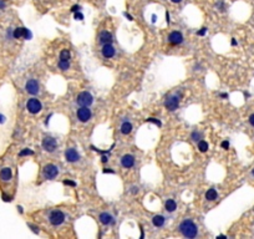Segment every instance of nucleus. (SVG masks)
I'll return each mask as SVG.
<instances>
[{"label":"nucleus","mask_w":254,"mask_h":239,"mask_svg":"<svg viewBox=\"0 0 254 239\" xmlns=\"http://www.w3.org/2000/svg\"><path fill=\"white\" fill-rule=\"evenodd\" d=\"M206 32H207V27H202V29L198 31V35H199V36H203Z\"/></svg>","instance_id":"31"},{"label":"nucleus","mask_w":254,"mask_h":239,"mask_svg":"<svg viewBox=\"0 0 254 239\" xmlns=\"http://www.w3.org/2000/svg\"><path fill=\"white\" fill-rule=\"evenodd\" d=\"M252 173H253V176H254V170H253V171H252Z\"/></svg>","instance_id":"47"},{"label":"nucleus","mask_w":254,"mask_h":239,"mask_svg":"<svg viewBox=\"0 0 254 239\" xmlns=\"http://www.w3.org/2000/svg\"><path fill=\"white\" fill-rule=\"evenodd\" d=\"M168 41L172 45H179L183 41V35L179 31H172L168 35Z\"/></svg>","instance_id":"11"},{"label":"nucleus","mask_w":254,"mask_h":239,"mask_svg":"<svg viewBox=\"0 0 254 239\" xmlns=\"http://www.w3.org/2000/svg\"><path fill=\"white\" fill-rule=\"evenodd\" d=\"M32 154H34V151H32V150L25 148V150H23V151H20L19 156H20V157H24V156H32Z\"/></svg>","instance_id":"25"},{"label":"nucleus","mask_w":254,"mask_h":239,"mask_svg":"<svg viewBox=\"0 0 254 239\" xmlns=\"http://www.w3.org/2000/svg\"><path fill=\"white\" fill-rule=\"evenodd\" d=\"M70 50H67V49H63V50H61L60 52V60H69L70 59Z\"/></svg>","instance_id":"24"},{"label":"nucleus","mask_w":254,"mask_h":239,"mask_svg":"<svg viewBox=\"0 0 254 239\" xmlns=\"http://www.w3.org/2000/svg\"><path fill=\"white\" fill-rule=\"evenodd\" d=\"M249 123H250L252 126H254V114L249 116Z\"/></svg>","instance_id":"35"},{"label":"nucleus","mask_w":254,"mask_h":239,"mask_svg":"<svg viewBox=\"0 0 254 239\" xmlns=\"http://www.w3.org/2000/svg\"><path fill=\"white\" fill-rule=\"evenodd\" d=\"M4 121H5V117L0 114V123H4Z\"/></svg>","instance_id":"40"},{"label":"nucleus","mask_w":254,"mask_h":239,"mask_svg":"<svg viewBox=\"0 0 254 239\" xmlns=\"http://www.w3.org/2000/svg\"><path fill=\"white\" fill-rule=\"evenodd\" d=\"M42 173H44V178L45 179H54L56 176L59 174V168L56 167L55 164H51L49 163L44 167V170H42Z\"/></svg>","instance_id":"3"},{"label":"nucleus","mask_w":254,"mask_h":239,"mask_svg":"<svg viewBox=\"0 0 254 239\" xmlns=\"http://www.w3.org/2000/svg\"><path fill=\"white\" fill-rule=\"evenodd\" d=\"M11 177H13V172H11V170L9 167H5V168H3V170L0 171V179L8 182V181L11 179Z\"/></svg>","instance_id":"17"},{"label":"nucleus","mask_w":254,"mask_h":239,"mask_svg":"<svg viewBox=\"0 0 254 239\" xmlns=\"http://www.w3.org/2000/svg\"><path fill=\"white\" fill-rule=\"evenodd\" d=\"M49 221L52 226H60L65 222V214H63L61 210H52L49 215Z\"/></svg>","instance_id":"2"},{"label":"nucleus","mask_w":254,"mask_h":239,"mask_svg":"<svg viewBox=\"0 0 254 239\" xmlns=\"http://www.w3.org/2000/svg\"><path fill=\"white\" fill-rule=\"evenodd\" d=\"M13 38L14 39H20V38H24V39H30L31 38V32L29 29L26 27H16L15 30L13 31Z\"/></svg>","instance_id":"8"},{"label":"nucleus","mask_w":254,"mask_h":239,"mask_svg":"<svg viewBox=\"0 0 254 239\" xmlns=\"http://www.w3.org/2000/svg\"><path fill=\"white\" fill-rule=\"evenodd\" d=\"M132 131V125L130 122H127L125 121L122 125H121V132L123 133V135H130Z\"/></svg>","instance_id":"21"},{"label":"nucleus","mask_w":254,"mask_h":239,"mask_svg":"<svg viewBox=\"0 0 254 239\" xmlns=\"http://www.w3.org/2000/svg\"><path fill=\"white\" fill-rule=\"evenodd\" d=\"M77 118H79L81 122H87L91 118V110L86 106H81L79 110H77Z\"/></svg>","instance_id":"10"},{"label":"nucleus","mask_w":254,"mask_h":239,"mask_svg":"<svg viewBox=\"0 0 254 239\" xmlns=\"http://www.w3.org/2000/svg\"><path fill=\"white\" fill-rule=\"evenodd\" d=\"M56 146H58L56 139L51 136H46V137H44V139H42V148L47 152H54L56 150Z\"/></svg>","instance_id":"7"},{"label":"nucleus","mask_w":254,"mask_h":239,"mask_svg":"<svg viewBox=\"0 0 254 239\" xmlns=\"http://www.w3.org/2000/svg\"><path fill=\"white\" fill-rule=\"evenodd\" d=\"M76 102L79 103L80 106H86V107H89L90 105L94 102V98H92V96H91L90 92H86V91H83V92H81L79 96H77Z\"/></svg>","instance_id":"5"},{"label":"nucleus","mask_w":254,"mask_h":239,"mask_svg":"<svg viewBox=\"0 0 254 239\" xmlns=\"http://www.w3.org/2000/svg\"><path fill=\"white\" fill-rule=\"evenodd\" d=\"M65 158L67 162H76V161L80 159V154L77 153V151L75 148H69L65 151Z\"/></svg>","instance_id":"12"},{"label":"nucleus","mask_w":254,"mask_h":239,"mask_svg":"<svg viewBox=\"0 0 254 239\" xmlns=\"http://www.w3.org/2000/svg\"><path fill=\"white\" fill-rule=\"evenodd\" d=\"M179 232L186 238H196L197 233H198V228L192 221L186 219L179 224Z\"/></svg>","instance_id":"1"},{"label":"nucleus","mask_w":254,"mask_h":239,"mask_svg":"<svg viewBox=\"0 0 254 239\" xmlns=\"http://www.w3.org/2000/svg\"><path fill=\"white\" fill-rule=\"evenodd\" d=\"M80 9H81V8H80L79 5H74L72 8H71V13H74V14H75V13H77V11H80Z\"/></svg>","instance_id":"30"},{"label":"nucleus","mask_w":254,"mask_h":239,"mask_svg":"<svg viewBox=\"0 0 254 239\" xmlns=\"http://www.w3.org/2000/svg\"><path fill=\"white\" fill-rule=\"evenodd\" d=\"M29 227L32 229V232H34V233H39V228H38V227L32 226V224H29Z\"/></svg>","instance_id":"33"},{"label":"nucleus","mask_w":254,"mask_h":239,"mask_svg":"<svg viewBox=\"0 0 254 239\" xmlns=\"http://www.w3.org/2000/svg\"><path fill=\"white\" fill-rule=\"evenodd\" d=\"M165 222H166V219H165V217H163V215H154V217L152 218V223H153V226H154V227H157V228L163 227Z\"/></svg>","instance_id":"18"},{"label":"nucleus","mask_w":254,"mask_h":239,"mask_svg":"<svg viewBox=\"0 0 254 239\" xmlns=\"http://www.w3.org/2000/svg\"><path fill=\"white\" fill-rule=\"evenodd\" d=\"M217 197H218V193H217V191L214 188L208 189L207 193H206V199L207 201H214V199H217Z\"/></svg>","instance_id":"20"},{"label":"nucleus","mask_w":254,"mask_h":239,"mask_svg":"<svg viewBox=\"0 0 254 239\" xmlns=\"http://www.w3.org/2000/svg\"><path fill=\"white\" fill-rule=\"evenodd\" d=\"M101 159H102V162H107V161H109V157H107V156H102Z\"/></svg>","instance_id":"41"},{"label":"nucleus","mask_w":254,"mask_h":239,"mask_svg":"<svg viewBox=\"0 0 254 239\" xmlns=\"http://www.w3.org/2000/svg\"><path fill=\"white\" fill-rule=\"evenodd\" d=\"M152 21H153V23L156 21V15H154V14H153V15H152Z\"/></svg>","instance_id":"44"},{"label":"nucleus","mask_w":254,"mask_h":239,"mask_svg":"<svg viewBox=\"0 0 254 239\" xmlns=\"http://www.w3.org/2000/svg\"><path fill=\"white\" fill-rule=\"evenodd\" d=\"M198 150L201 152H207L208 151V143L206 141H198Z\"/></svg>","instance_id":"23"},{"label":"nucleus","mask_w":254,"mask_h":239,"mask_svg":"<svg viewBox=\"0 0 254 239\" xmlns=\"http://www.w3.org/2000/svg\"><path fill=\"white\" fill-rule=\"evenodd\" d=\"M166 21H167V24H169V13L168 11L166 13Z\"/></svg>","instance_id":"39"},{"label":"nucleus","mask_w":254,"mask_h":239,"mask_svg":"<svg viewBox=\"0 0 254 239\" xmlns=\"http://www.w3.org/2000/svg\"><path fill=\"white\" fill-rule=\"evenodd\" d=\"M131 189H132V191H131V192H132L133 194H135V193H138V187H132Z\"/></svg>","instance_id":"38"},{"label":"nucleus","mask_w":254,"mask_h":239,"mask_svg":"<svg viewBox=\"0 0 254 239\" xmlns=\"http://www.w3.org/2000/svg\"><path fill=\"white\" fill-rule=\"evenodd\" d=\"M147 121H148V122H152V123L157 125V126H161V125H162V123H161V121H159V119H157V118H153V117H150V118H147Z\"/></svg>","instance_id":"27"},{"label":"nucleus","mask_w":254,"mask_h":239,"mask_svg":"<svg viewBox=\"0 0 254 239\" xmlns=\"http://www.w3.org/2000/svg\"><path fill=\"white\" fill-rule=\"evenodd\" d=\"M232 45H233V46H236V45H237V41H236V39H232Z\"/></svg>","instance_id":"43"},{"label":"nucleus","mask_w":254,"mask_h":239,"mask_svg":"<svg viewBox=\"0 0 254 239\" xmlns=\"http://www.w3.org/2000/svg\"><path fill=\"white\" fill-rule=\"evenodd\" d=\"M3 199H4L5 202H10V201H11V197H8V195L3 194Z\"/></svg>","instance_id":"36"},{"label":"nucleus","mask_w":254,"mask_h":239,"mask_svg":"<svg viewBox=\"0 0 254 239\" xmlns=\"http://www.w3.org/2000/svg\"><path fill=\"white\" fill-rule=\"evenodd\" d=\"M201 137H202V135H201L199 132L194 131V132L192 133V139H193V141H196V142H197V141H201Z\"/></svg>","instance_id":"26"},{"label":"nucleus","mask_w":254,"mask_h":239,"mask_svg":"<svg viewBox=\"0 0 254 239\" xmlns=\"http://www.w3.org/2000/svg\"><path fill=\"white\" fill-rule=\"evenodd\" d=\"M121 164L123 168H131L135 164V157L132 154H125L121 158Z\"/></svg>","instance_id":"13"},{"label":"nucleus","mask_w":254,"mask_h":239,"mask_svg":"<svg viewBox=\"0 0 254 239\" xmlns=\"http://www.w3.org/2000/svg\"><path fill=\"white\" fill-rule=\"evenodd\" d=\"M103 173H115V171L111 170V168H105V170H103Z\"/></svg>","instance_id":"34"},{"label":"nucleus","mask_w":254,"mask_h":239,"mask_svg":"<svg viewBox=\"0 0 254 239\" xmlns=\"http://www.w3.org/2000/svg\"><path fill=\"white\" fill-rule=\"evenodd\" d=\"M221 97L222 98H228V94H221Z\"/></svg>","instance_id":"42"},{"label":"nucleus","mask_w":254,"mask_h":239,"mask_svg":"<svg viewBox=\"0 0 254 239\" xmlns=\"http://www.w3.org/2000/svg\"><path fill=\"white\" fill-rule=\"evenodd\" d=\"M63 184H66V186H72V187H75V186H76L75 182L69 181V179H65V181H63Z\"/></svg>","instance_id":"29"},{"label":"nucleus","mask_w":254,"mask_h":239,"mask_svg":"<svg viewBox=\"0 0 254 239\" xmlns=\"http://www.w3.org/2000/svg\"><path fill=\"white\" fill-rule=\"evenodd\" d=\"M75 19H76V20H83V15L81 14V11L75 13Z\"/></svg>","instance_id":"28"},{"label":"nucleus","mask_w":254,"mask_h":239,"mask_svg":"<svg viewBox=\"0 0 254 239\" xmlns=\"http://www.w3.org/2000/svg\"><path fill=\"white\" fill-rule=\"evenodd\" d=\"M5 8V1L4 0H0V10H3Z\"/></svg>","instance_id":"37"},{"label":"nucleus","mask_w":254,"mask_h":239,"mask_svg":"<svg viewBox=\"0 0 254 239\" xmlns=\"http://www.w3.org/2000/svg\"><path fill=\"white\" fill-rule=\"evenodd\" d=\"M98 41H100V44H102V45L111 44V43H112V35H111V32H109V31H102V32L100 34V36H98Z\"/></svg>","instance_id":"15"},{"label":"nucleus","mask_w":254,"mask_h":239,"mask_svg":"<svg viewBox=\"0 0 254 239\" xmlns=\"http://www.w3.org/2000/svg\"><path fill=\"white\" fill-rule=\"evenodd\" d=\"M25 90L27 91V94H30V95H38L39 94V91H40V86H39V82L36 80H29L26 82V85H25Z\"/></svg>","instance_id":"9"},{"label":"nucleus","mask_w":254,"mask_h":239,"mask_svg":"<svg viewBox=\"0 0 254 239\" xmlns=\"http://www.w3.org/2000/svg\"><path fill=\"white\" fill-rule=\"evenodd\" d=\"M222 147H223L224 150H228L229 148V142L228 141H223L222 142Z\"/></svg>","instance_id":"32"},{"label":"nucleus","mask_w":254,"mask_h":239,"mask_svg":"<svg viewBox=\"0 0 254 239\" xmlns=\"http://www.w3.org/2000/svg\"><path fill=\"white\" fill-rule=\"evenodd\" d=\"M165 208H166L167 212L172 213V212H174V210H176V208H177V204H176V202L173 199H168L165 203Z\"/></svg>","instance_id":"19"},{"label":"nucleus","mask_w":254,"mask_h":239,"mask_svg":"<svg viewBox=\"0 0 254 239\" xmlns=\"http://www.w3.org/2000/svg\"><path fill=\"white\" fill-rule=\"evenodd\" d=\"M102 55L105 56L106 59L114 58V55H115V49H114V46H112L111 44L103 45V47H102Z\"/></svg>","instance_id":"14"},{"label":"nucleus","mask_w":254,"mask_h":239,"mask_svg":"<svg viewBox=\"0 0 254 239\" xmlns=\"http://www.w3.org/2000/svg\"><path fill=\"white\" fill-rule=\"evenodd\" d=\"M18 209H19V212H20V213H23V212H24V210H23V208H21V207H20V206H19V207H18Z\"/></svg>","instance_id":"45"},{"label":"nucleus","mask_w":254,"mask_h":239,"mask_svg":"<svg viewBox=\"0 0 254 239\" xmlns=\"http://www.w3.org/2000/svg\"><path fill=\"white\" fill-rule=\"evenodd\" d=\"M98 219H100V222L102 224H105V226H109V224L114 223V218H112V215L110 213H106V212L101 213L100 217H98Z\"/></svg>","instance_id":"16"},{"label":"nucleus","mask_w":254,"mask_h":239,"mask_svg":"<svg viewBox=\"0 0 254 239\" xmlns=\"http://www.w3.org/2000/svg\"><path fill=\"white\" fill-rule=\"evenodd\" d=\"M179 106V96L178 95H171L167 97V100L165 102V107L169 111L177 110Z\"/></svg>","instance_id":"6"},{"label":"nucleus","mask_w":254,"mask_h":239,"mask_svg":"<svg viewBox=\"0 0 254 239\" xmlns=\"http://www.w3.org/2000/svg\"><path fill=\"white\" fill-rule=\"evenodd\" d=\"M59 67L62 70V71H66V70L70 67L69 60H60V61H59Z\"/></svg>","instance_id":"22"},{"label":"nucleus","mask_w":254,"mask_h":239,"mask_svg":"<svg viewBox=\"0 0 254 239\" xmlns=\"http://www.w3.org/2000/svg\"><path fill=\"white\" fill-rule=\"evenodd\" d=\"M26 108H27V111H29L30 114L35 115V114H39V112L41 111L42 105H41V102L38 100V98L32 97V98H30V100L27 101V103H26Z\"/></svg>","instance_id":"4"},{"label":"nucleus","mask_w":254,"mask_h":239,"mask_svg":"<svg viewBox=\"0 0 254 239\" xmlns=\"http://www.w3.org/2000/svg\"><path fill=\"white\" fill-rule=\"evenodd\" d=\"M171 1H172V3H181L182 0H171Z\"/></svg>","instance_id":"46"}]
</instances>
